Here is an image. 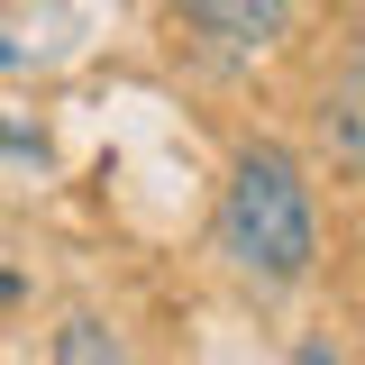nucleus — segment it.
Instances as JSON below:
<instances>
[{"mask_svg":"<svg viewBox=\"0 0 365 365\" xmlns=\"http://www.w3.org/2000/svg\"><path fill=\"white\" fill-rule=\"evenodd\" d=\"M55 365H137V347L101 311H64L55 319Z\"/></svg>","mask_w":365,"mask_h":365,"instance_id":"obj_4","label":"nucleus"},{"mask_svg":"<svg viewBox=\"0 0 365 365\" xmlns=\"http://www.w3.org/2000/svg\"><path fill=\"white\" fill-rule=\"evenodd\" d=\"M174 19L220 55H274L292 37V0H174Z\"/></svg>","mask_w":365,"mask_h":365,"instance_id":"obj_2","label":"nucleus"},{"mask_svg":"<svg viewBox=\"0 0 365 365\" xmlns=\"http://www.w3.org/2000/svg\"><path fill=\"white\" fill-rule=\"evenodd\" d=\"M9 292H19V283H9V274H0V302H9Z\"/></svg>","mask_w":365,"mask_h":365,"instance_id":"obj_5","label":"nucleus"},{"mask_svg":"<svg viewBox=\"0 0 365 365\" xmlns=\"http://www.w3.org/2000/svg\"><path fill=\"white\" fill-rule=\"evenodd\" d=\"M319 137L347 165H365V46H347L338 73H329V91H319Z\"/></svg>","mask_w":365,"mask_h":365,"instance_id":"obj_3","label":"nucleus"},{"mask_svg":"<svg viewBox=\"0 0 365 365\" xmlns=\"http://www.w3.org/2000/svg\"><path fill=\"white\" fill-rule=\"evenodd\" d=\"M220 256L247 283H302L319 265V201H311V174H302V155L292 146H237L228 155V182H220Z\"/></svg>","mask_w":365,"mask_h":365,"instance_id":"obj_1","label":"nucleus"}]
</instances>
